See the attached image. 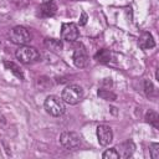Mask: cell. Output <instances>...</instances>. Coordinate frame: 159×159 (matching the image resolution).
Returning a JSON list of instances; mask_svg holds the SVG:
<instances>
[{"instance_id":"6da1fadb","label":"cell","mask_w":159,"mask_h":159,"mask_svg":"<svg viewBox=\"0 0 159 159\" xmlns=\"http://www.w3.org/2000/svg\"><path fill=\"white\" fill-rule=\"evenodd\" d=\"M43 107H45L46 112L50 116H52V117H60L66 111L63 99L60 98V97H57V96H53V94L46 97L45 103H43Z\"/></svg>"},{"instance_id":"7a4b0ae2","label":"cell","mask_w":159,"mask_h":159,"mask_svg":"<svg viewBox=\"0 0 159 159\" xmlns=\"http://www.w3.org/2000/svg\"><path fill=\"white\" fill-rule=\"evenodd\" d=\"M16 58L21 62V63H32L35 61H37L40 58V53L39 51L32 47V46H27V45H22L20 46L16 52H15Z\"/></svg>"},{"instance_id":"3957f363","label":"cell","mask_w":159,"mask_h":159,"mask_svg":"<svg viewBox=\"0 0 159 159\" xmlns=\"http://www.w3.org/2000/svg\"><path fill=\"white\" fill-rule=\"evenodd\" d=\"M67 104H77L83 98V88L78 84H70L62 91V97Z\"/></svg>"},{"instance_id":"277c9868","label":"cell","mask_w":159,"mask_h":159,"mask_svg":"<svg viewBox=\"0 0 159 159\" xmlns=\"http://www.w3.org/2000/svg\"><path fill=\"white\" fill-rule=\"evenodd\" d=\"M10 40L12 43L22 46V45H26L31 41V34L24 26H15L10 31Z\"/></svg>"},{"instance_id":"5b68a950","label":"cell","mask_w":159,"mask_h":159,"mask_svg":"<svg viewBox=\"0 0 159 159\" xmlns=\"http://www.w3.org/2000/svg\"><path fill=\"white\" fill-rule=\"evenodd\" d=\"M81 140H82L81 135L78 133H76V132L66 130V132H62L61 135H60V142H61L62 147L68 149V150L77 148L81 144Z\"/></svg>"},{"instance_id":"8992f818","label":"cell","mask_w":159,"mask_h":159,"mask_svg":"<svg viewBox=\"0 0 159 159\" xmlns=\"http://www.w3.org/2000/svg\"><path fill=\"white\" fill-rule=\"evenodd\" d=\"M80 30L78 26L73 22H63L61 26V39L68 42H73L78 39Z\"/></svg>"},{"instance_id":"52a82bcc","label":"cell","mask_w":159,"mask_h":159,"mask_svg":"<svg viewBox=\"0 0 159 159\" xmlns=\"http://www.w3.org/2000/svg\"><path fill=\"white\" fill-rule=\"evenodd\" d=\"M72 58H73V63H75V66L78 67V68H83V67H86V66L88 65V62H89L87 50H86V47H84L83 45H80V46L76 47Z\"/></svg>"},{"instance_id":"ba28073f","label":"cell","mask_w":159,"mask_h":159,"mask_svg":"<svg viewBox=\"0 0 159 159\" xmlns=\"http://www.w3.org/2000/svg\"><path fill=\"white\" fill-rule=\"evenodd\" d=\"M97 139H98V143L103 147L108 145L112 143L113 140V132H112V128L109 125H106V124H101L97 127Z\"/></svg>"},{"instance_id":"9c48e42d","label":"cell","mask_w":159,"mask_h":159,"mask_svg":"<svg viewBox=\"0 0 159 159\" xmlns=\"http://www.w3.org/2000/svg\"><path fill=\"white\" fill-rule=\"evenodd\" d=\"M138 45L142 50H148V48H153L155 46V41L150 32H143L139 37Z\"/></svg>"},{"instance_id":"30bf717a","label":"cell","mask_w":159,"mask_h":159,"mask_svg":"<svg viewBox=\"0 0 159 159\" xmlns=\"http://www.w3.org/2000/svg\"><path fill=\"white\" fill-rule=\"evenodd\" d=\"M116 149H117L119 157H122V158H129L133 154V152H134V144H133V142L127 140V142L122 143L120 145H118V148H116Z\"/></svg>"},{"instance_id":"8fae6325","label":"cell","mask_w":159,"mask_h":159,"mask_svg":"<svg viewBox=\"0 0 159 159\" xmlns=\"http://www.w3.org/2000/svg\"><path fill=\"white\" fill-rule=\"evenodd\" d=\"M57 11V5L53 1H48V2H42L41 7H40V15L43 17H50L53 16Z\"/></svg>"},{"instance_id":"7c38bea8","label":"cell","mask_w":159,"mask_h":159,"mask_svg":"<svg viewBox=\"0 0 159 159\" xmlns=\"http://www.w3.org/2000/svg\"><path fill=\"white\" fill-rule=\"evenodd\" d=\"M45 46L53 51V52H58L63 48V45H62V41L61 40H56V39H46L45 40Z\"/></svg>"},{"instance_id":"4fadbf2b","label":"cell","mask_w":159,"mask_h":159,"mask_svg":"<svg viewBox=\"0 0 159 159\" xmlns=\"http://www.w3.org/2000/svg\"><path fill=\"white\" fill-rule=\"evenodd\" d=\"M4 65H5V67H6L9 71H11V72L17 77V78L24 80V73H22L21 68H20L16 63H14V62H11V61H5V62H4Z\"/></svg>"},{"instance_id":"5bb4252c","label":"cell","mask_w":159,"mask_h":159,"mask_svg":"<svg viewBox=\"0 0 159 159\" xmlns=\"http://www.w3.org/2000/svg\"><path fill=\"white\" fill-rule=\"evenodd\" d=\"M145 122L149 123L150 125H153L154 128H158L159 127V116L157 112L154 111H148L145 113Z\"/></svg>"},{"instance_id":"9a60e30c","label":"cell","mask_w":159,"mask_h":159,"mask_svg":"<svg viewBox=\"0 0 159 159\" xmlns=\"http://www.w3.org/2000/svg\"><path fill=\"white\" fill-rule=\"evenodd\" d=\"M96 58H97V61H99L102 63H108L111 61V52L108 50L103 48L96 53Z\"/></svg>"},{"instance_id":"2e32d148","label":"cell","mask_w":159,"mask_h":159,"mask_svg":"<svg viewBox=\"0 0 159 159\" xmlns=\"http://www.w3.org/2000/svg\"><path fill=\"white\" fill-rule=\"evenodd\" d=\"M98 96L106 101H116L117 99V96L111 91V89H104V88H101L98 89Z\"/></svg>"},{"instance_id":"e0dca14e","label":"cell","mask_w":159,"mask_h":159,"mask_svg":"<svg viewBox=\"0 0 159 159\" xmlns=\"http://www.w3.org/2000/svg\"><path fill=\"white\" fill-rule=\"evenodd\" d=\"M102 158L103 159H118L120 157H119V154H118V152H117L116 148H111V149H107L102 154Z\"/></svg>"},{"instance_id":"ac0fdd59","label":"cell","mask_w":159,"mask_h":159,"mask_svg":"<svg viewBox=\"0 0 159 159\" xmlns=\"http://www.w3.org/2000/svg\"><path fill=\"white\" fill-rule=\"evenodd\" d=\"M149 150H150V157L153 159L159 158V144L158 143H152L149 147Z\"/></svg>"},{"instance_id":"d6986e66","label":"cell","mask_w":159,"mask_h":159,"mask_svg":"<svg viewBox=\"0 0 159 159\" xmlns=\"http://www.w3.org/2000/svg\"><path fill=\"white\" fill-rule=\"evenodd\" d=\"M144 89H145V94H147L148 97L154 93V86H153V83H152L149 80H145V81H144Z\"/></svg>"},{"instance_id":"ffe728a7","label":"cell","mask_w":159,"mask_h":159,"mask_svg":"<svg viewBox=\"0 0 159 159\" xmlns=\"http://www.w3.org/2000/svg\"><path fill=\"white\" fill-rule=\"evenodd\" d=\"M87 20H88L87 14H86L84 11H82V12H81V19H80V25H81V26L86 25V24H87Z\"/></svg>"},{"instance_id":"44dd1931","label":"cell","mask_w":159,"mask_h":159,"mask_svg":"<svg viewBox=\"0 0 159 159\" xmlns=\"http://www.w3.org/2000/svg\"><path fill=\"white\" fill-rule=\"evenodd\" d=\"M5 123H6V119H5V117L0 113V124H1V125H4Z\"/></svg>"},{"instance_id":"7402d4cb","label":"cell","mask_w":159,"mask_h":159,"mask_svg":"<svg viewBox=\"0 0 159 159\" xmlns=\"http://www.w3.org/2000/svg\"><path fill=\"white\" fill-rule=\"evenodd\" d=\"M48 1H53V0H42V2H48Z\"/></svg>"},{"instance_id":"603a6c76","label":"cell","mask_w":159,"mask_h":159,"mask_svg":"<svg viewBox=\"0 0 159 159\" xmlns=\"http://www.w3.org/2000/svg\"><path fill=\"white\" fill-rule=\"evenodd\" d=\"M71 1H78V0H71Z\"/></svg>"}]
</instances>
